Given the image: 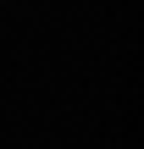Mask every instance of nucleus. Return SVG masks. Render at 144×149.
<instances>
[]
</instances>
